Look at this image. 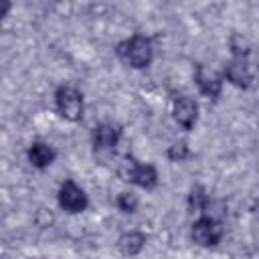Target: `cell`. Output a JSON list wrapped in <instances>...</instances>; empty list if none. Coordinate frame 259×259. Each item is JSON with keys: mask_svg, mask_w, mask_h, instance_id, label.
<instances>
[{"mask_svg": "<svg viewBox=\"0 0 259 259\" xmlns=\"http://www.w3.org/2000/svg\"><path fill=\"white\" fill-rule=\"evenodd\" d=\"M57 198H59V206L65 208L67 212H83L87 208V204H89L87 194L73 180H65L61 184Z\"/></svg>", "mask_w": 259, "mask_h": 259, "instance_id": "5b68a950", "label": "cell"}, {"mask_svg": "<svg viewBox=\"0 0 259 259\" xmlns=\"http://www.w3.org/2000/svg\"><path fill=\"white\" fill-rule=\"evenodd\" d=\"M188 156H190V150H188V144L184 140H180L168 148V158L172 162H184Z\"/></svg>", "mask_w": 259, "mask_h": 259, "instance_id": "4fadbf2b", "label": "cell"}, {"mask_svg": "<svg viewBox=\"0 0 259 259\" xmlns=\"http://www.w3.org/2000/svg\"><path fill=\"white\" fill-rule=\"evenodd\" d=\"M117 174L123 182H134L146 190H152L156 188L158 184V172L152 164H138L136 158L132 156H125L119 166H117Z\"/></svg>", "mask_w": 259, "mask_h": 259, "instance_id": "7a4b0ae2", "label": "cell"}, {"mask_svg": "<svg viewBox=\"0 0 259 259\" xmlns=\"http://www.w3.org/2000/svg\"><path fill=\"white\" fill-rule=\"evenodd\" d=\"M257 81H259V65H257Z\"/></svg>", "mask_w": 259, "mask_h": 259, "instance_id": "2e32d148", "label": "cell"}, {"mask_svg": "<svg viewBox=\"0 0 259 259\" xmlns=\"http://www.w3.org/2000/svg\"><path fill=\"white\" fill-rule=\"evenodd\" d=\"M172 113H174V119H176V123L180 127L192 130L194 123H196V117H198V105H196V101L192 97H184L182 95V97H178L174 101Z\"/></svg>", "mask_w": 259, "mask_h": 259, "instance_id": "52a82bcc", "label": "cell"}, {"mask_svg": "<svg viewBox=\"0 0 259 259\" xmlns=\"http://www.w3.org/2000/svg\"><path fill=\"white\" fill-rule=\"evenodd\" d=\"M208 206V196L202 186H192L188 194V208L190 210H206Z\"/></svg>", "mask_w": 259, "mask_h": 259, "instance_id": "7c38bea8", "label": "cell"}, {"mask_svg": "<svg viewBox=\"0 0 259 259\" xmlns=\"http://www.w3.org/2000/svg\"><path fill=\"white\" fill-rule=\"evenodd\" d=\"M190 237L196 245L200 247H212L221 241L223 237V227L221 223L214 219V217H208V214H202L200 219H196L192 223V231H190Z\"/></svg>", "mask_w": 259, "mask_h": 259, "instance_id": "277c9868", "label": "cell"}, {"mask_svg": "<svg viewBox=\"0 0 259 259\" xmlns=\"http://www.w3.org/2000/svg\"><path fill=\"white\" fill-rule=\"evenodd\" d=\"M26 156H28V162L34 168H40L42 170V168H47V166H51L55 162L57 152L49 144H45V142H32L30 148H28V152H26Z\"/></svg>", "mask_w": 259, "mask_h": 259, "instance_id": "30bf717a", "label": "cell"}, {"mask_svg": "<svg viewBox=\"0 0 259 259\" xmlns=\"http://www.w3.org/2000/svg\"><path fill=\"white\" fill-rule=\"evenodd\" d=\"M117 206H119V210H123V212H134L136 208H138V196L134 194V192H121L119 196H117Z\"/></svg>", "mask_w": 259, "mask_h": 259, "instance_id": "5bb4252c", "label": "cell"}, {"mask_svg": "<svg viewBox=\"0 0 259 259\" xmlns=\"http://www.w3.org/2000/svg\"><path fill=\"white\" fill-rule=\"evenodd\" d=\"M225 75L235 87L249 89V85H251V71H249L245 57H233V61L225 67Z\"/></svg>", "mask_w": 259, "mask_h": 259, "instance_id": "9c48e42d", "label": "cell"}, {"mask_svg": "<svg viewBox=\"0 0 259 259\" xmlns=\"http://www.w3.org/2000/svg\"><path fill=\"white\" fill-rule=\"evenodd\" d=\"M231 51H233V57H245L247 59V55H249V45H247V40H243L241 36H233V40H231Z\"/></svg>", "mask_w": 259, "mask_h": 259, "instance_id": "9a60e30c", "label": "cell"}, {"mask_svg": "<svg viewBox=\"0 0 259 259\" xmlns=\"http://www.w3.org/2000/svg\"><path fill=\"white\" fill-rule=\"evenodd\" d=\"M115 53H117V57L125 65L134 67V69H146L152 63V59H154L152 40L146 38V36H142V34H134L127 40H121L117 45Z\"/></svg>", "mask_w": 259, "mask_h": 259, "instance_id": "6da1fadb", "label": "cell"}, {"mask_svg": "<svg viewBox=\"0 0 259 259\" xmlns=\"http://www.w3.org/2000/svg\"><path fill=\"white\" fill-rule=\"evenodd\" d=\"M144 245H146V235L140 233V231H130V233L121 235L119 241H117V247H119V251H121L125 257L138 255V253L144 249Z\"/></svg>", "mask_w": 259, "mask_h": 259, "instance_id": "8fae6325", "label": "cell"}, {"mask_svg": "<svg viewBox=\"0 0 259 259\" xmlns=\"http://www.w3.org/2000/svg\"><path fill=\"white\" fill-rule=\"evenodd\" d=\"M194 81L200 89V93H204L210 99H217L221 95L223 89V77L210 69H206L204 65H196V73H194Z\"/></svg>", "mask_w": 259, "mask_h": 259, "instance_id": "8992f818", "label": "cell"}, {"mask_svg": "<svg viewBox=\"0 0 259 259\" xmlns=\"http://www.w3.org/2000/svg\"><path fill=\"white\" fill-rule=\"evenodd\" d=\"M57 111L69 121H79L83 117V95L71 85H61L55 93Z\"/></svg>", "mask_w": 259, "mask_h": 259, "instance_id": "3957f363", "label": "cell"}, {"mask_svg": "<svg viewBox=\"0 0 259 259\" xmlns=\"http://www.w3.org/2000/svg\"><path fill=\"white\" fill-rule=\"evenodd\" d=\"M119 136L121 132L111 125V123H99L93 127V134H91V142H93V148L95 150H113L119 142Z\"/></svg>", "mask_w": 259, "mask_h": 259, "instance_id": "ba28073f", "label": "cell"}]
</instances>
